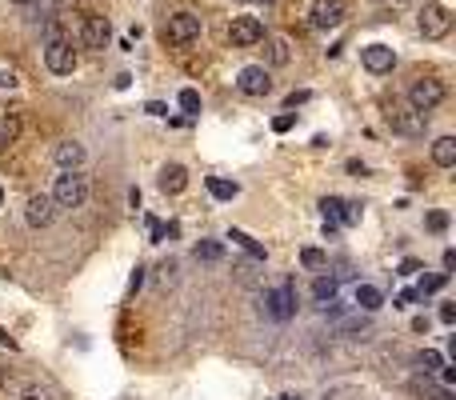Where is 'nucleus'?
<instances>
[{
  "label": "nucleus",
  "mask_w": 456,
  "mask_h": 400,
  "mask_svg": "<svg viewBox=\"0 0 456 400\" xmlns=\"http://www.w3.org/2000/svg\"><path fill=\"white\" fill-rule=\"evenodd\" d=\"M49 196H52L56 208H84L88 205V176L84 173H60Z\"/></svg>",
  "instance_id": "obj_1"
},
{
  "label": "nucleus",
  "mask_w": 456,
  "mask_h": 400,
  "mask_svg": "<svg viewBox=\"0 0 456 400\" xmlns=\"http://www.w3.org/2000/svg\"><path fill=\"white\" fill-rule=\"evenodd\" d=\"M196 36H200V16L196 13H172L168 20H164V29H161V40L172 45V48L193 45Z\"/></svg>",
  "instance_id": "obj_2"
},
{
  "label": "nucleus",
  "mask_w": 456,
  "mask_h": 400,
  "mask_svg": "<svg viewBox=\"0 0 456 400\" xmlns=\"http://www.w3.org/2000/svg\"><path fill=\"white\" fill-rule=\"evenodd\" d=\"M416 29H421V36L424 40H444L448 32H453V13L444 8V4H424L421 8V16H416Z\"/></svg>",
  "instance_id": "obj_3"
},
{
  "label": "nucleus",
  "mask_w": 456,
  "mask_h": 400,
  "mask_svg": "<svg viewBox=\"0 0 456 400\" xmlns=\"http://www.w3.org/2000/svg\"><path fill=\"white\" fill-rule=\"evenodd\" d=\"M444 80H437V77H421V80H412V88H408V104H412V112H432L444 100Z\"/></svg>",
  "instance_id": "obj_4"
},
{
  "label": "nucleus",
  "mask_w": 456,
  "mask_h": 400,
  "mask_svg": "<svg viewBox=\"0 0 456 400\" xmlns=\"http://www.w3.org/2000/svg\"><path fill=\"white\" fill-rule=\"evenodd\" d=\"M264 317L268 320H293L296 317V285L284 280L277 292H264Z\"/></svg>",
  "instance_id": "obj_5"
},
{
  "label": "nucleus",
  "mask_w": 456,
  "mask_h": 400,
  "mask_svg": "<svg viewBox=\"0 0 456 400\" xmlns=\"http://www.w3.org/2000/svg\"><path fill=\"white\" fill-rule=\"evenodd\" d=\"M44 64H49V72H56V77H68V72L76 68V48H72V40H65V36L49 40V48H44Z\"/></svg>",
  "instance_id": "obj_6"
},
{
  "label": "nucleus",
  "mask_w": 456,
  "mask_h": 400,
  "mask_svg": "<svg viewBox=\"0 0 456 400\" xmlns=\"http://www.w3.org/2000/svg\"><path fill=\"white\" fill-rule=\"evenodd\" d=\"M228 40L236 48H252L264 40V24L256 20V16H236L232 24H228Z\"/></svg>",
  "instance_id": "obj_7"
},
{
  "label": "nucleus",
  "mask_w": 456,
  "mask_h": 400,
  "mask_svg": "<svg viewBox=\"0 0 456 400\" xmlns=\"http://www.w3.org/2000/svg\"><path fill=\"white\" fill-rule=\"evenodd\" d=\"M236 88L245 96H268L272 93V77H268L264 64H248V68H241V77H236Z\"/></svg>",
  "instance_id": "obj_8"
},
{
  "label": "nucleus",
  "mask_w": 456,
  "mask_h": 400,
  "mask_svg": "<svg viewBox=\"0 0 456 400\" xmlns=\"http://www.w3.org/2000/svg\"><path fill=\"white\" fill-rule=\"evenodd\" d=\"M348 16V4L344 0H316L312 4V29H336Z\"/></svg>",
  "instance_id": "obj_9"
},
{
  "label": "nucleus",
  "mask_w": 456,
  "mask_h": 400,
  "mask_svg": "<svg viewBox=\"0 0 456 400\" xmlns=\"http://www.w3.org/2000/svg\"><path fill=\"white\" fill-rule=\"evenodd\" d=\"M360 61H364V68L373 77H384V72L396 68V52L389 45H368V48H360Z\"/></svg>",
  "instance_id": "obj_10"
},
{
  "label": "nucleus",
  "mask_w": 456,
  "mask_h": 400,
  "mask_svg": "<svg viewBox=\"0 0 456 400\" xmlns=\"http://www.w3.org/2000/svg\"><path fill=\"white\" fill-rule=\"evenodd\" d=\"M24 216H28L33 228H49L52 216H56V205H52L49 192H33V196H28V205H24Z\"/></svg>",
  "instance_id": "obj_11"
},
{
  "label": "nucleus",
  "mask_w": 456,
  "mask_h": 400,
  "mask_svg": "<svg viewBox=\"0 0 456 400\" xmlns=\"http://www.w3.org/2000/svg\"><path fill=\"white\" fill-rule=\"evenodd\" d=\"M81 40H84V48H104L113 40V24L104 16H88L81 24Z\"/></svg>",
  "instance_id": "obj_12"
},
{
  "label": "nucleus",
  "mask_w": 456,
  "mask_h": 400,
  "mask_svg": "<svg viewBox=\"0 0 456 400\" xmlns=\"http://www.w3.org/2000/svg\"><path fill=\"white\" fill-rule=\"evenodd\" d=\"M52 157H56V164H60V173H81V164H84L88 152H84V144H76V141H60Z\"/></svg>",
  "instance_id": "obj_13"
},
{
  "label": "nucleus",
  "mask_w": 456,
  "mask_h": 400,
  "mask_svg": "<svg viewBox=\"0 0 456 400\" xmlns=\"http://www.w3.org/2000/svg\"><path fill=\"white\" fill-rule=\"evenodd\" d=\"M156 184H161V192H164V196H177V192H184V189H188V173H184L180 164H164V168H161V176H156Z\"/></svg>",
  "instance_id": "obj_14"
},
{
  "label": "nucleus",
  "mask_w": 456,
  "mask_h": 400,
  "mask_svg": "<svg viewBox=\"0 0 456 400\" xmlns=\"http://www.w3.org/2000/svg\"><path fill=\"white\" fill-rule=\"evenodd\" d=\"M412 392L424 397V400H453V392H448L444 384H437L432 376H416V381H412Z\"/></svg>",
  "instance_id": "obj_15"
},
{
  "label": "nucleus",
  "mask_w": 456,
  "mask_h": 400,
  "mask_svg": "<svg viewBox=\"0 0 456 400\" xmlns=\"http://www.w3.org/2000/svg\"><path fill=\"white\" fill-rule=\"evenodd\" d=\"M432 164L453 168V164H456V136H440V141L432 144Z\"/></svg>",
  "instance_id": "obj_16"
},
{
  "label": "nucleus",
  "mask_w": 456,
  "mask_h": 400,
  "mask_svg": "<svg viewBox=\"0 0 456 400\" xmlns=\"http://www.w3.org/2000/svg\"><path fill=\"white\" fill-rule=\"evenodd\" d=\"M389 125L396 128V132H408V136H416V132L424 128V116H421V112L405 116V112H396V109H392V112H389Z\"/></svg>",
  "instance_id": "obj_17"
},
{
  "label": "nucleus",
  "mask_w": 456,
  "mask_h": 400,
  "mask_svg": "<svg viewBox=\"0 0 456 400\" xmlns=\"http://www.w3.org/2000/svg\"><path fill=\"white\" fill-rule=\"evenodd\" d=\"M20 141V116H13V112H4L0 116V152L8 148V144Z\"/></svg>",
  "instance_id": "obj_18"
},
{
  "label": "nucleus",
  "mask_w": 456,
  "mask_h": 400,
  "mask_svg": "<svg viewBox=\"0 0 456 400\" xmlns=\"http://www.w3.org/2000/svg\"><path fill=\"white\" fill-rule=\"evenodd\" d=\"M264 48H268V64H288L293 52H288V40L284 36H264Z\"/></svg>",
  "instance_id": "obj_19"
},
{
  "label": "nucleus",
  "mask_w": 456,
  "mask_h": 400,
  "mask_svg": "<svg viewBox=\"0 0 456 400\" xmlns=\"http://www.w3.org/2000/svg\"><path fill=\"white\" fill-rule=\"evenodd\" d=\"M204 184H209V192L216 196V200H236V192H241L236 180H220V176H209Z\"/></svg>",
  "instance_id": "obj_20"
},
{
  "label": "nucleus",
  "mask_w": 456,
  "mask_h": 400,
  "mask_svg": "<svg viewBox=\"0 0 456 400\" xmlns=\"http://www.w3.org/2000/svg\"><path fill=\"white\" fill-rule=\"evenodd\" d=\"M357 304L364 308V312H376V308L384 304V296H380V288H373V285H360V288H357Z\"/></svg>",
  "instance_id": "obj_21"
},
{
  "label": "nucleus",
  "mask_w": 456,
  "mask_h": 400,
  "mask_svg": "<svg viewBox=\"0 0 456 400\" xmlns=\"http://www.w3.org/2000/svg\"><path fill=\"white\" fill-rule=\"evenodd\" d=\"M336 285H341L336 276H316V285H312V296H316L320 304H325V301H336Z\"/></svg>",
  "instance_id": "obj_22"
},
{
  "label": "nucleus",
  "mask_w": 456,
  "mask_h": 400,
  "mask_svg": "<svg viewBox=\"0 0 456 400\" xmlns=\"http://www.w3.org/2000/svg\"><path fill=\"white\" fill-rule=\"evenodd\" d=\"M228 240H236V244H241V248H245L248 256H256V260H264V244H256V240L248 237V232H241V228H232V232H228Z\"/></svg>",
  "instance_id": "obj_23"
},
{
  "label": "nucleus",
  "mask_w": 456,
  "mask_h": 400,
  "mask_svg": "<svg viewBox=\"0 0 456 400\" xmlns=\"http://www.w3.org/2000/svg\"><path fill=\"white\" fill-rule=\"evenodd\" d=\"M416 365L424 368V376H432V372H437V368H444V356H440L437 349H424L421 356H416Z\"/></svg>",
  "instance_id": "obj_24"
},
{
  "label": "nucleus",
  "mask_w": 456,
  "mask_h": 400,
  "mask_svg": "<svg viewBox=\"0 0 456 400\" xmlns=\"http://www.w3.org/2000/svg\"><path fill=\"white\" fill-rule=\"evenodd\" d=\"M225 256V244L220 240H200L196 244V260H220Z\"/></svg>",
  "instance_id": "obj_25"
},
{
  "label": "nucleus",
  "mask_w": 456,
  "mask_h": 400,
  "mask_svg": "<svg viewBox=\"0 0 456 400\" xmlns=\"http://www.w3.org/2000/svg\"><path fill=\"white\" fill-rule=\"evenodd\" d=\"M448 285V272H432V276H421V296H428V292H440V288Z\"/></svg>",
  "instance_id": "obj_26"
},
{
  "label": "nucleus",
  "mask_w": 456,
  "mask_h": 400,
  "mask_svg": "<svg viewBox=\"0 0 456 400\" xmlns=\"http://www.w3.org/2000/svg\"><path fill=\"white\" fill-rule=\"evenodd\" d=\"M180 109L188 112V116H200V93H196V88H180Z\"/></svg>",
  "instance_id": "obj_27"
},
{
  "label": "nucleus",
  "mask_w": 456,
  "mask_h": 400,
  "mask_svg": "<svg viewBox=\"0 0 456 400\" xmlns=\"http://www.w3.org/2000/svg\"><path fill=\"white\" fill-rule=\"evenodd\" d=\"M320 212H325V221H336V224H341L344 200H341V196H325V200H320Z\"/></svg>",
  "instance_id": "obj_28"
},
{
  "label": "nucleus",
  "mask_w": 456,
  "mask_h": 400,
  "mask_svg": "<svg viewBox=\"0 0 456 400\" xmlns=\"http://www.w3.org/2000/svg\"><path fill=\"white\" fill-rule=\"evenodd\" d=\"M300 264H304V269H325L328 256L320 253V248H300Z\"/></svg>",
  "instance_id": "obj_29"
},
{
  "label": "nucleus",
  "mask_w": 456,
  "mask_h": 400,
  "mask_svg": "<svg viewBox=\"0 0 456 400\" xmlns=\"http://www.w3.org/2000/svg\"><path fill=\"white\" fill-rule=\"evenodd\" d=\"M20 400H52V388H44V384H24V388H20Z\"/></svg>",
  "instance_id": "obj_30"
},
{
  "label": "nucleus",
  "mask_w": 456,
  "mask_h": 400,
  "mask_svg": "<svg viewBox=\"0 0 456 400\" xmlns=\"http://www.w3.org/2000/svg\"><path fill=\"white\" fill-rule=\"evenodd\" d=\"M424 224H428V232H444V228H448V212H428V216H424Z\"/></svg>",
  "instance_id": "obj_31"
},
{
  "label": "nucleus",
  "mask_w": 456,
  "mask_h": 400,
  "mask_svg": "<svg viewBox=\"0 0 456 400\" xmlns=\"http://www.w3.org/2000/svg\"><path fill=\"white\" fill-rule=\"evenodd\" d=\"M360 216H364V208H360V205H352V200H344L341 224H360Z\"/></svg>",
  "instance_id": "obj_32"
},
{
  "label": "nucleus",
  "mask_w": 456,
  "mask_h": 400,
  "mask_svg": "<svg viewBox=\"0 0 456 400\" xmlns=\"http://www.w3.org/2000/svg\"><path fill=\"white\" fill-rule=\"evenodd\" d=\"M293 125H296L293 112H280V116H272V132H288Z\"/></svg>",
  "instance_id": "obj_33"
},
{
  "label": "nucleus",
  "mask_w": 456,
  "mask_h": 400,
  "mask_svg": "<svg viewBox=\"0 0 456 400\" xmlns=\"http://www.w3.org/2000/svg\"><path fill=\"white\" fill-rule=\"evenodd\" d=\"M145 228H148V240H152V244H156V240H164V224L156 221V216H148Z\"/></svg>",
  "instance_id": "obj_34"
},
{
  "label": "nucleus",
  "mask_w": 456,
  "mask_h": 400,
  "mask_svg": "<svg viewBox=\"0 0 456 400\" xmlns=\"http://www.w3.org/2000/svg\"><path fill=\"white\" fill-rule=\"evenodd\" d=\"M416 272H421V260H412V256H408V260H400L396 276H416Z\"/></svg>",
  "instance_id": "obj_35"
},
{
  "label": "nucleus",
  "mask_w": 456,
  "mask_h": 400,
  "mask_svg": "<svg viewBox=\"0 0 456 400\" xmlns=\"http://www.w3.org/2000/svg\"><path fill=\"white\" fill-rule=\"evenodd\" d=\"M0 388H13V392H20V388H24V381H20V376H13V372H4V376H0Z\"/></svg>",
  "instance_id": "obj_36"
},
{
  "label": "nucleus",
  "mask_w": 456,
  "mask_h": 400,
  "mask_svg": "<svg viewBox=\"0 0 456 400\" xmlns=\"http://www.w3.org/2000/svg\"><path fill=\"white\" fill-rule=\"evenodd\" d=\"M145 112H148V116H168V109H164L161 100H148V104H145Z\"/></svg>",
  "instance_id": "obj_37"
},
{
  "label": "nucleus",
  "mask_w": 456,
  "mask_h": 400,
  "mask_svg": "<svg viewBox=\"0 0 456 400\" xmlns=\"http://www.w3.org/2000/svg\"><path fill=\"white\" fill-rule=\"evenodd\" d=\"M145 285V269H140V264H136V272H132V280H129V292H136V288Z\"/></svg>",
  "instance_id": "obj_38"
},
{
  "label": "nucleus",
  "mask_w": 456,
  "mask_h": 400,
  "mask_svg": "<svg viewBox=\"0 0 456 400\" xmlns=\"http://www.w3.org/2000/svg\"><path fill=\"white\" fill-rule=\"evenodd\" d=\"M456 381V365H448V368H440V384H444V388H448V384Z\"/></svg>",
  "instance_id": "obj_39"
},
{
  "label": "nucleus",
  "mask_w": 456,
  "mask_h": 400,
  "mask_svg": "<svg viewBox=\"0 0 456 400\" xmlns=\"http://www.w3.org/2000/svg\"><path fill=\"white\" fill-rule=\"evenodd\" d=\"M440 320H444V324H453V320H456V308H453V304H440Z\"/></svg>",
  "instance_id": "obj_40"
},
{
  "label": "nucleus",
  "mask_w": 456,
  "mask_h": 400,
  "mask_svg": "<svg viewBox=\"0 0 456 400\" xmlns=\"http://www.w3.org/2000/svg\"><path fill=\"white\" fill-rule=\"evenodd\" d=\"M0 88H17V72H0Z\"/></svg>",
  "instance_id": "obj_41"
},
{
  "label": "nucleus",
  "mask_w": 456,
  "mask_h": 400,
  "mask_svg": "<svg viewBox=\"0 0 456 400\" xmlns=\"http://www.w3.org/2000/svg\"><path fill=\"white\" fill-rule=\"evenodd\" d=\"M456 269V253L453 248H444V272H453Z\"/></svg>",
  "instance_id": "obj_42"
},
{
  "label": "nucleus",
  "mask_w": 456,
  "mask_h": 400,
  "mask_svg": "<svg viewBox=\"0 0 456 400\" xmlns=\"http://www.w3.org/2000/svg\"><path fill=\"white\" fill-rule=\"evenodd\" d=\"M412 333H428V317H416V320H412Z\"/></svg>",
  "instance_id": "obj_43"
},
{
  "label": "nucleus",
  "mask_w": 456,
  "mask_h": 400,
  "mask_svg": "<svg viewBox=\"0 0 456 400\" xmlns=\"http://www.w3.org/2000/svg\"><path fill=\"white\" fill-rule=\"evenodd\" d=\"M0 344H4V349H17V340H13V336L4 333V328H0Z\"/></svg>",
  "instance_id": "obj_44"
},
{
  "label": "nucleus",
  "mask_w": 456,
  "mask_h": 400,
  "mask_svg": "<svg viewBox=\"0 0 456 400\" xmlns=\"http://www.w3.org/2000/svg\"><path fill=\"white\" fill-rule=\"evenodd\" d=\"M256 4H277V0H256Z\"/></svg>",
  "instance_id": "obj_45"
},
{
  "label": "nucleus",
  "mask_w": 456,
  "mask_h": 400,
  "mask_svg": "<svg viewBox=\"0 0 456 400\" xmlns=\"http://www.w3.org/2000/svg\"><path fill=\"white\" fill-rule=\"evenodd\" d=\"M13 4H33V0H13Z\"/></svg>",
  "instance_id": "obj_46"
},
{
  "label": "nucleus",
  "mask_w": 456,
  "mask_h": 400,
  "mask_svg": "<svg viewBox=\"0 0 456 400\" xmlns=\"http://www.w3.org/2000/svg\"><path fill=\"white\" fill-rule=\"evenodd\" d=\"M0 205H4V189H0Z\"/></svg>",
  "instance_id": "obj_47"
},
{
  "label": "nucleus",
  "mask_w": 456,
  "mask_h": 400,
  "mask_svg": "<svg viewBox=\"0 0 456 400\" xmlns=\"http://www.w3.org/2000/svg\"><path fill=\"white\" fill-rule=\"evenodd\" d=\"M280 400H296V397H280Z\"/></svg>",
  "instance_id": "obj_48"
}]
</instances>
